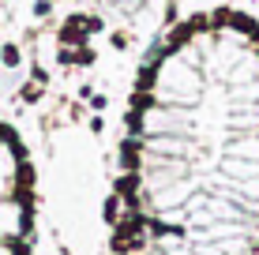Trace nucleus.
<instances>
[{"label":"nucleus","instance_id":"obj_1","mask_svg":"<svg viewBox=\"0 0 259 255\" xmlns=\"http://www.w3.org/2000/svg\"><path fill=\"white\" fill-rule=\"evenodd\" d=\"M57 38L60 41H64V45H75V49H83L87 45V30H83V26H79V23H64V26H60V34H57Z\"/></svg>","mask_w":259,"mask_h":255},{"label":"nucleus","instance_id":"obj_2","mask_svg":"<svg viewBox=\"0 0 259 255\" xmlns=\"http://www.w3.org/2000/svg\"><path fill=\"white\" fill-rule=\"evenodd\" d=\"M120 218H124V207H120V195L113 191V195L102 203V222H105V225H117Z\"/></svg>","mask_w":259,"mask_h":255},{"label":"nucleus","instance_id":"obj_3","mask_svg":"<svg viewBox=\"0 0 259 255\" xmlns=\"http://www.w3.org/2000/svg\"><path fill=\"white\" fill-rule=\"evenodd\" d=\"M139 139H124V143H120V162H124V169H128V173H136L139 169V162H136V154H139Z\"/></svg>","mask_w":259,"mask_h":255},{"label":"nucleus","instance_id":"obj_4","mask_svg":"<svg viewBox=\"0 0 259 255\" xmlns=\"http://www.w3.org/2000/svg\"><path fill=\"white\" fill-rule=\"evenodd\" d=\"M132 109H136V113H150V109H154V94H150V90H136V94H132Z\"/></svg>","mask_w":259,"mask_h":255},{"label":"nucleus","instance_id":"obj_5","mask_svg":"<svg viewBox=\"0 0 259 255\" xmlns=\"http://www.w3.org/2000/svg\"><path fill=\"white\" fill-rule=\"evenodd\" d=\"M0 64H4V68H19V64H23L19 45H4V49H0Z\"/></svg>","mask_w":259,"mask_h":255},{"label":"nucleus","instance_id":"obj_6","mask_svg":"<svg viewBox=\"0 0 259 255\" xmlns=\"http://www.w3.org/2000/svg\"><path fill=\"white\" fill-rule=\"evenodd\" d=\"M188 38H192V23H184V26H177V30H169V49L184 45Z\"/></svg>","mask_w":259,"mask_h":255},{"label":"nucleus","instance_id":"obj_7","mask_svg":"<svg viewBox=\"0 0 259 255\" xmlns=\"http://www.w3.org/2000/svg\"><path fill=\"white\" fill-rule=\"evenodd\" d=\"M143 117H147V113L128 109V117H124V120H128V131H132V135H139V131H143Z\"/></svg>","mask_w":259,"mask_h":255},{"label":"nucleus","instance_id":"obj_8","mask_svg":"<svg viewBox=\"0 0 259 255\" xmlns=\"http://www.w3.org/2000/svg\"><path fill=\"white\" fill-rule=\"evenodd\" d=\"M94 60H98V53H94L91 45H83V49L75 53V64H94Z\"/></svg>","mask_w":259,"mask_h":255},{"label":"nucleus","instance_id":"obj_9","mask_svg":"<svg viewBox=\"0 0 259 255\" xmlns=\"http://www.w3.org/2000/svg\"><path fill=\"white\" fill-rule=\"evenodd\" d=\"M19 98H23V101H38V98H41V86H23Z\"/></svg>","mask_w":259,"mask_h":255},{"label":"nucleus","instance_id":"obj_10","mask_svg":"<svg viewBox=\"0 0 259 255\" xmlns=\"http://www.w3.org/2000/svg\"><path fill=\"white\" fill-rule=\"evenodd\" d=\"M49 12H53V0H38V4H34V15H41V19H46Z\"/></svg>","mask_w":259,"mask_h":255},{"label":"nucleus","instance_id":"obj_11","mask_svg":"<svg viewBox=\"0 0 259 255\" xmlns=\"http://www.w3.org/2000/svg\"><path fill=\"white\" fill-rule=\"evenodd\" d=\"M57 60H60V64H75V53H71V49H60Z\"/></svg>","mask_w":259,"mask_h":255},{"label":"nucleus","instance_id":"obj_12","mask_svg":"<svg viewBox=\"0 0 259 255\" xmlns=\"http://www.w3.org/2000/svg\"><path fill=\"white\" fill-rule=\"evenodd\" d=\"M109 41H113V49H124V45H128V38H124V34H113Z\"/></svg>","mask_w":259,"mask_h":255},{"label":"nucleus","instance_id":"obj_13","mask_svg":"<svg viewBox=\"0 0 259 255\" xmlns=\"http://www.w3.org/2000/svg\"><path fill=\"white\" fill-rule=\"evenodd\" d=\"M91 131H94V135H98V131H105V120H102V117H94V120H91Z\"/></svg>","mask_w":259,"mask_h":255},{"label":"nucleus","instance_id":"obj_14","mask_svg":"<svg viewBox=\"0 0 259 255\" xmlns=\"http://www.w3.org/2000/svg\"><path fill=\"white\" fill-rule=\"evenodd\" d=\"M12 255H30V248H23V244H15V248H12Z\"/></svg>","mask_w":259,"mask_h":255}]
</instances>
